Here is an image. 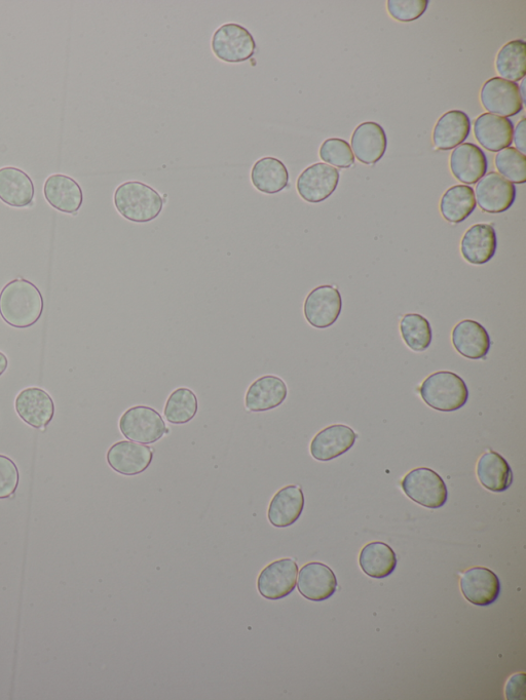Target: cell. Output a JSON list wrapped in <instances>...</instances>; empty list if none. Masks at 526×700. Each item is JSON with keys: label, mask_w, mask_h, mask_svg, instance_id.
Listing matches in <instances>:
<instances>
[{"label": "cell", "mask_w": 526, "mask_h": 700, "mask_svg": "<svg viewBox=\"0 0 526 700\" xmlns=\"http://www.w3.org/2000/svg\"><path fill=\"white\" fill-rule=\"evenodd\" d=\"M44 308L42 292L25 279L8 283L0 292V317L13 328L34 326L41 320Z\"/></svg>", "instance_id": "1"}, {"label": "cell", "mask_w": 526, "mask_h": 700, "mask_svg": "<svg viewBox=\"0 0 526 700\" xmlns=\"http://www.w3.org/2000/svg\"><path fill=\"white\" fill-rule=\"evenodd\" d=\"M114 202L125 219L141 224L157 219L165 204L155 188L140 181L121 184L115 192Z\"/></svg>", "instance_id": "2"}, {"label": "cell", "mask_w": 526, "mask_h": 700, "mask_svg": "<svg viewBox=\"0 0 526 700\" xmlns=\"http://www.w3.org/2000/svg\"><path fill=\"white\" fill-rule=\"evenodd\" d=\"M420 393L428 406L441 412L460 410L469 400V390L464 379L449 371L430 375L423 382Z\"/></svg>", "instance_id": "3"}, {"label": "cell", "mask_w": 526, "mask_h": 700, "mask_svg": "<svg viewBox=\"0 0 526 700\" xmlns=\"http://www.w3.org/2000/svg\"><path fill=\"white\" fill-rule=\"evenodd\" d=\"M119 427L127 440L143 445L156 444L170 433L161 414L147 406L128 409L122 415Z\"/></svg>", "instance_id": "4"}, {"label": "cell", "mask_w": 526, "mask_h": 700, "mask_svg": "<svg viewBox=\"0 0 526 700\" xmlns=\"http://www.w3.org/2000/svg\"><path fill=\"white\" fill-rule=\"evenodd\" d=\"M212 51L223 62L243 63L254 56L256 43L247 28L228 23L220 26L213 34Z\"/></svg>", "instance_id": "5"}, {"label": "cell", "mask_w": 526, "mask_h": 700, "mask_svg": "<svg viewBox=\"0 0 526 700\" xmlns=\"http://www.w3.org/2000/svg\"><path fill=\"white\" fill-rule=\"evenodd\" d=\"M407 497L427 509L444 507L448 491L443 479L431 469L420 468L408 473L401 483Z\"/></svg>", "instance_id": "6"}, {"label": "cell", "mask_w": 526, "mask_h": 700, "mask_svg": "<svg viewBox=\"0 0 526 700\" xmlns=\"http://www.w3.org/2000/svg\"><path fill=\"white\" fill-rule=\"evenodd\" d=\"M475 192L476 205L490 214L508 211L516 200V187L497 172L486 174L477 182Z\"/></svg>", "instance_id": "7"}, {"label": "cell", "mask_w": 526, "mask_h": 700, "mask_svg": "<svg viewBox=\"0 0 526 700\" xmlns=\"http://www.w3.org/2000/svg\"><path fill=\"white\" fill-rule=\"evenodd\" d=\"M341 174L332 166L318 163L299 175L296 188L304 201L319 204L329 199L340 183Z\"/></svg>", "instance_id": "8"}, {"label": "cell", "mask_w": 526, "mask_h": 700, "mask_svg": "<svg viewBox=\"0 0 526 700\" xmlns=\"http://www.w3.org/2000/svg\"><path fill=\"white\" fill-rule=\"evenodd\" d=\"M343 299L335 287L325 285L315 288L307 296L304 314L308 323L317 329L331 327L340 318Z\"/></svg>", "instance_id": "9"}, {"label": "cell", "mask_w": 526, "mask_h": 700, "mask_svg": "<svg viewBox=\"0 0 526 700\" xmlns=\"http://www.w3.org/2000/svg\"><path fill=\"white\" fill-rule=\"evenodd\" d=\"M480 101L486 111L506 119L519 114L523 109L519 86L499 76L483 85Z\"/></svg>", "instance_id": "10"}, {"label": "cell", "mask_w": 526, "mask_h": 700, "mask_svg": "<svg viewBox=\"0 0 526 700\" xmlns=\"http://www.w3.org/2000/svg\"><path fill=\"white\" fill-rule=\"evenodd\" d=\"M298 565L292 559H281L268 565L257 579L259 594L268 600L289 596L296 587Z\"/></svg>", "instance_id": "11"}, {"label": "cell", "mask_w": 526, "mask_h": 700, "mask_svg": "<svg viewBox=\"0 0 526 700\" xmlns=\"http://www.w3.org/2000/svg\"><path fill=\"white\" fill-rule=\"evenodd\" d=\"M106 458L112 470L133 477L149 468L154 459V449L135 442L120 441L109 448Z\"/></svg>", "instance_id": "12"}, {"label": "cell", "mask_w": 526, "mask_h": 700, "mask_svg": "<svg viewBox=\"0 0 526 700\" xmlns=\"http://www.w3.org/2000/svg\"><path fill=\"white\" fill-rule=\"evenodd\" d=\"M15 408L20 418L37 430L48 426L55 415L52 397L40 387L25 388L16 398Z\"/></svg>", "instance_id": "13"}, {"label": "cell", "mask_w": 526, "mask_h": 700, "mask_svg": "<svg viewBox=\"0 0 526 700\" xmlns=\"http://www.w3.org/2000/svg\"><path fill=\"white\" fill-rule=\"evenodd\" d=\"M461 590L466 600L473 605L490 606L500 596L501 582L492 570L474 567L462 575Z\"/></svg>", "instance_id": "14"}, {"label": "cell", "mask_w": 526, "mask_h": 700, "mask_svg": "<svg viewBox=\"0 0 526 700\" xmlns=\"http://www.w3.org/2000/svg\"><path fill=\"white\" fill-rule=\"evenodd\" d=\"M287 396L288 388L283 379L275 375H265L249 386L245 407L254 413L271 411L280 407Z\"/></svg>", "instance_id": "15"}, {"label": "cell", "mask_w": 526, "mask_h": 700, "mask_svg": "<svg viewBox=\"0 0 526 700\" xmlns=\"http://www.w3.org/2000/svg\"><path fill=\"white\" fill-rule=\"evenodd\" d=\"M351 148L354 157L360 163L364 165L377 164L384 158L387 151V134L378 123H363L353 133Z\"/></svg>", "instance_id": "16"}, {"label": "cell", "mask_w": 526, "mask_h": 700, "mask_svg": "<svg viewBox=\"0 0 526 700\" xmlns=\"http://www.w3.org/2000/svg\"><path fill=\"white\" fill-rule=\"evenodd\" d=\"M297 589L310 601L321 602L331 598L337 590L334 572L325 564L313 562L298 572Z\"/></svg>", "instance_id": "17"}, {"label": "cell", "mask_w": 526, "mask_h": 700, "mask_svg": "<svg viewBox=\"0 0 526 700\" xmlns=\"http://www.w3.org/2000/svg\"><path fill=\"white\" fill-rule=\"evenodd\" d=\"M358 435L344 424L326 427L311 443V454L318 461H330L347 453L356 443Z\"/></svg>", "instance_id": "18"}, {"label": "cell", "mask_w": 526, "mask_h": 700, "mask_svg": "<svg viewBox=\"0 0 526 700\" xmlns=\"http://www.w3.org/2000/svg\"><path fill=\"white\" fill-rule=\"evenodd\" d=\"M44 194L45 199L54 209L65 214H77L84 203L81 185L63 174L51 175L46 180Z\"/></svg>", "instance_id": "19"}, {"label": "cell", "mask_w": 526, "mask_h": 700, "mask_svg": "<svg viewBox=\"0 0 526 700\" xmlns=\"http://www.w3.org/2000/svg\"><path fill=\"white\" fill-rule=\"evenodd\" d=\"M498 247L497 232L491 224H475L470 227L462 240L461 252L464 259L473 265L490 262Z\"/></svg>", "instance_id": "20"}, {"label": "cell", "mask_w": 526, "mask_h": 700, "mask_svg": "<svg viewBox=\"0 0 526 700\" xmlns=\"http://www.w3.org/2000/svg\"><path fill=\"white\" fill-rule=\"evenodd\" d=\"M449 166L457 180L472 185L486 175L488 162L479 146L463 143L450 155Z\"/></svg>", "instance_id": "21"}, {"label": "cell", "mask_w": 526, "mask_h": 700, "mask_svg": "<svg viewBox=\"0 0 526 700\" xmlns=\"http://www.w3.org/2000/svg\"><path fill=\"white\" fill-rule=\"evenodd\" d=\"M514 127L509 119L492 113H483L475 121L474 135L486 150L499 152L513 143Z\"/></svg>", "instance_id": "22"}, {"label": "cell", "mask_w": 526, "mask_h": 700, "mask_svg": "<svg viewBox=\"0 0 526 700\" xmlns=\"http://www.w3.org/2000/svg\"><path fill=\"white\" fill-rule=\"evenodd\" d=\"M305 509V495L302 488L290 485L279 490L273 497L268 518L276 528L292 526L302 516Z\"/></svg>", "instance_id": "23"}, {"label": "cell", "mask_w": 526, "mask_h": 700, "mask_svg": "<svg viewBox=\"0 0 526 700\" xmlns=\"http://www.w3.org/2000/svg\"><path fill=\"white\" fill-rule=\"evenodd\" d=\"M34 196V183L27 173L15 167L0 169V201L13 208H26Z\"/></svg>", "instance_id": "24"}, {"label": "cell", "mask_w": 526, "mask_h": 700, "mask_svg": "<svg viewBox=\"0 0 526 700\" xmlns=\"http://www.w3.org/2000/svg\"><path fill=\"white\" fill-rule=\"evenodd\" d=\"M471 133V120L462 110L444 113L433 131V142L439 150H452L463 144Z\"/></svg>", "instance_id": "25"}, {"label": "cell", "mask_w": 526, "mask_h": 700, "mask_svg": "<svg viewBox=\"0 0 526 700\" xmlns=\"http://www.w3.org/2000/svg\"><path fill=\"white\" fill-rule=\"evenodd\" d=\"M453 343L457 352L470 360L484 359L492 345L486 329L473 320L462 321L455 327Z\"/></svg>", "instance_id": "26"}, {"label": "cell", "mask_w": 526, "mask_h": 700, "mask_svg": "<svg viewBox=\"0 0 526 700\" xmlns=\"http://www.w3.org/2000/svg\"><path fill=\"white\" fill-rule=\"evenodd\" d=\"M477 477L487 490L501 493L513 483V473L508 461L495 451L483 454L477 464Z\"/></svg>", "instance_id": "27"}, {"label": "cell", "mask_w": 526, "mask_h": 700, "mask_svg": "<svg viewBox=\"0 0 526 700\" xmlns=\"http://www.w3.org/2000/svg\"><path fill=\"white\" fill-rule=\"evenodd\" d=\"M251 182L260 192L276 194L289 184V172L282 161L273 157L258 160L251 170Z\"/></svg>", "instance_id": "28"}, {"label": "cell", "mask_w": 526, "mask_h": 700, "mask_svg": "<svg viewBox=\"0 0 526 700\" xmlns=\"http://www.w3.org/2000/svg\"><path fill=\"white\" fill-rule=\"evenodd\" d=\"M476 209L474 189L469 185L450 187L440 201V212L443 218L454 224L468 219Z\"/></svg>", "instance_id": "29"}, {"label": "cell", "mask_w": 526, "mask_h": 700, "mask_svg": "<svg viewBox=\"0 0 526 700\" xmlns=\"http://www.w3.org/2000/svg\"><path fill=\"white\" fill-rule=\"evenodd\" d=\"M360 567L369 577L383 579L390 576L397 567V557L387 543H368L360 554Z\"/></svg>", "instance_id": "30"}, {"label": "cell", "mask_w": 526, "mask_h": 700, "mask_svg": "<svg viewBox=\"0 0 526 700\" xmlns=\"http://www.w3.org/2000/svg\"><path fill=\"white\" fill-rule=\"evenodd\" d=\"M496 68L501 79L517 83L526 75V44L522 40L506 44L496 59Z\"/></svg>", "instance_id": "31"}, {"label": "cell", "mask_w": 526, "mask_h": 700, "mask_svg": "<svg viewBox=\"0 0 526 700\" xmlns=\"http://www.w3.org/2000/svg\"><path fill=\"white\" fill-rule=\"evenodd\" d=\"M198 410L197 395L190 388L179 387L168 398L164 416L170 423L182 425L191 422Z\"/></svg>", "instance_id": "32"}, {"label": "cell", "mask_w": 526, "mask_h": 700, "mask_svg": "<svg viewBox=\"0 0 526 700\" xmlns=\"http://www.w3.org/2000/svg\"><path fill=\"white\" fill-rule=\"evenodd\" d=\"M400 331L406 345L413 352L423 353L432 342L430 322L419 314H407L400 323Z\"/></svg>", "instance_id": "33"}, {"label": "cell", "mask_w": 526, "mask_h": 700, "mask_svg": "<svg viewBox=\"0 0 526 700\" xmlns=\"http://www.w3.org/2000/svg\"><path fill=\"white\" fill-rule=\"evenodd\" d=\"M496 167L499 174L515 184L526 182V158L514 147L505 148L497 154Z\"/></svg>", "instance_id": "34"}, {"label": "cell", "mask_w": 526, "mask_h": 700, "mask_svg": "<svg viewBox=\"0 0 526 700\" xmlns=\"http://www.w3.org/2000/svg\"><path fill=\"white\" fill-rule=\"evenodd\" d=\"M319 155L321 160L327 165L340 169H349L355 163L351 145L340 138H331L324 141Z\"/></svg>", "instance_id": "35"}, {"label": "cell", "mask_w": 526, "mask_h": 700, "mask_svg": "<svg viewBox=\"0 0 526 700\" xmlns=\"http://www.w3.org/2000/svg\"><path fill=\"white\" fill-rule=\"evenodd\" d=\"M428 6V0H389L388 11L393 19L408 23L420 19Z\"/></svg>", "instance_id": "36"}, {"label": "cell", "mask_w": 526, "mask_h": 700, "mask_svg": "<svg viewBox=\"0 0 526 700\" xmlns=\"http://www.w3.org/2000/svg\"><path fill=\"white\" fill-rule=\"evenodd\" d=\"M19 479L16 463L10 457L0 455V499H7L16 492Z\"/></svg>", "instance_id": "37"}, {"label": "cell", "mask_w": 526, "mask_h": 700, "mask_svg": "<svg viewBox=\"0 0 526 700\" xmlns=\"http://www.w3.org/2000/svg\"><path fill=\"white\" fill-rule=\"evenodd\" d=\"M507 699H525V675L513 676L506 686Z\"/></svg>", "instance_id": "38"}, {"label": "cell", "mask_w": 526, "mask_h": 700, "mask_svg": "<svg viewBox=\"0 0 526 700\" xmlns=\"http://www.w3.org/2000/svg\"><path fill=\"white\" fill-rule=\"evenodd\" d=\"M525 131H526V121L523 118L517 125L513 132V141L516 145V149L522 154L526 153V141H525Z\"/></svg>", "instance_id": "39"}, {"label": "cell", "mask_w": 526, "mask_h": 700, "mask_svg": "<svg viewBox=\"0 0 526 700\" xmlns=\"http://www.w3.org/2000/svg\"><path fill=\"white\" fill-rule=\"evenodd\" d=\"M9 368V360L7 356L0 352V377H2Z\"/></svg>", "instance_id": "40"}]
</instances>
